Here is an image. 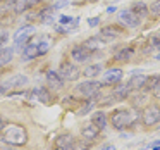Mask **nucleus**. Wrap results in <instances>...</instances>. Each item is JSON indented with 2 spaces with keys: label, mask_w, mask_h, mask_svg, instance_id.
I'll return each mask as SVG.
<instances>
[{
  "label": "nucleus",
  "mask_w": 160,
  "mask_h": 150,
  "mask_svg": "<svg viewBox=\"0 0 160 150\" xmlns=\"http://www.w3.org/2000/svg\"><path fill=\"white\" fill-rule=\"evenodd\" d=\"M5 143L14 147H22L28 143V131L24 126L21 124H9L4 128V136H2Z\"/></svg>",
  "instance_id": "f257e3e1"
},
{
  "label": "nucleus",
  "mask_w": 160,
  "mask_h": 150,
  "mask_svg": "<svg viewBox=\"0 0 160 150\" xmlns=\"http://www.w3.org/2000/svg\"><path fill=\"white\" fill-rule=\"evenodd\" d=\"M134 121H138V116H134L129 109H117L110 114V122L115 129H126L132 126Z\"/></svg>",
  "instance_id": "f03ea898"
},
{
  "label": "nucleus",
  "mask_w": 160,
  "mask_h": 150,
  "mask_svg": "<svg viewBox=\"0 0 160 150\" xmlns=\"http://www.w3.org/2000/svg\"><path fill=\"white\" fill-rule=\"evenodd\" d=\"M102 83L97 80H88L83 81V83L76 85V93H79L81 97L86 100V98H93L95 95H98V90H100Z\"/></svg>",
  "instance_id": "7ed1b4c3"
},
{
  "label": "nucleus",
  "mask_w": 160,
  "mask_h": 150,
  "mask_svg": "<svg viewBox=\"0 0 160 150\" xmlns=\"http://www.w3.org/2000/svg\"><path fill=\"white\" fill-rule=\"evenodd\" d=\"M59 74L64 78V81H76L78 78H79L81 71L78 69V66L74 62L64 60V62L60 64V67H59Z\"/></svg>",
  "instance_id": "20e7f679"
},
{
  "label": "nucleus",
  "mask_w": 160,
  "mask_h": 150,
  "mask_svg": "<svg viewBox=\"0 0 160 150\" xmlns=\"http://www.w3.org/2000/svg\"><path fill=\"white\" fill-rule=\"evenodd\" d=\"M71 57H72V60L76 64H84L93 57V52L88 50L84 45H76V47H72V50H71Z\"/></svg>",
  "instance_id": "39448f33"
},
{
  "label": "nucleus",
  "mask_w": 160,
  "mask_h": 150,
  "mask_svg": "<svg viewBox=\"0 0 160 150\" xmlns=\"http://www.w3.org/2000/svg\"><path fill=\"white\" fill-rule=\"evenodd\" d=\"M141 121H143L145 126L157 124V122L160 121V107H157V105H150V107H146L145 111H143V114H141Z\"/></svg>",
  "instance_id": "423d86ee"
},
{
  "label": "nucleus",
  "mask_w": 160,
  "mask_h": 150,
  "mask_svg": "<svg viewBox=\"0 0 160 150\" xmlns=\"http://www.w3.org/2000/svg\"><path fill=\"white\" fill-rule=\"evenodd\" d=\"M28 85V78L24 76V74H14V76H11L9 80L2 81L0 83V86L4 88L5 91L7 90H16V88H22Z\"/></svg>",
  "instance_id": "0eeeda50"
},
{
  "label": "nucleus",
  "mask_w": 160,
  "mask_h": 150,
  "mask_svg": "<svg viewBox=\"0 0 160 150\" xmlns=\"http://www.w3.org/2000/svg\"><path fill=\"white\" fill-rule=\"evenodd\" d=\"M35 31H36V28H35V26H31V24L22 26V28H18V29H16V33L12 35V40H14L16 45H21V43L26 42V40H28Z\"/></svg>",
  "instance_id": "6e6552de"
},
{
  "label": "nucleus",
  "mask_w": 160,
  "mask_h": 150,
  "mask_svg": "<svg viewBox=\"0 0 160 150\" xmlns=\"http://www.w3.org/2000/svg\"><path fill=\"white\" fill-rule=\"evenodd\" d=\"M117 18H119V21L124 26H128V28H138L139 26V18L136 14H132L131 11H121L117 14Z\"/></svg>",
  "instance_id": "1a4fd4ad"
},
{
  "label": "nucleus",
  "mask_w": 160,
  "mask_h": 150,
  "mask_svg": "<svg viewBox=\"0 0 160 150\" xmlns=\"http://www.w3.org/2000/svg\"><path fill=\"white\" fill-rule=\"evenodd\" d=\"M45 80H47V83H48V86L53 88V90H60V88H64V78L60 76L57 71H53V69L47 71Z\"/></svg>",
  "instance_id": "9d476101"
},
{
  "label": "nucleus",
  "mask_w": 160,
  "mask_h": 150,
  "mask_svg": "<svg viewBox=\"0 0 160 150\" xmlns=\"http://www.w3.org/2000/svg\"><path fill=\"white\" fill-rule=\"evenodd\" d=\"M122 76H124L122 69H117V67H114V69H108L107 73L103 74L102 85H117L119 81L122 80Z\"/></svg>",
  "instance_id": "9b49d317"
},
{
  "label": "nucleus",
  "mask_w": 160,
  "mask_h": 150,
  "mask_svg": "<svg viewBox=\"0 0 160 150\" xmlns=\"http://www.w3.org/2000/svg\"><path fill=\"white\" fill-rule=\"evenodd\" d=\"M55 148L59 150H76V142L71 135H60L55 138Z\"/></svg>",
  "instance_id": "f8f14e48"
},
{
  "label": "nucleus",
  "mask_w": 160,
  "mask_h": 150,
  "mask_svg": "<svg viewBox=\"0 0 160 150\" xmlns=\"http://www.w3.org/2000/svg\"><path fill=\"white\" fill-rule=\"evenodd\" d=\"M98 135H100V129H98L93 122H88V124H84L83 128H81V136H83V140L93 142V140L98 138Z\"/></svg>",
  "instance_id": "ddd939ff"
},
{
  "label": "nucleus",
  "mask_w": 160,
  "mask_h": 150,
  "mask_svg": "<svg viewBox=\"0 0 160 150\" xmlns=\"http://www.w3.org/2000/svg\"><path fill=\"white\" fill-rule=\"evenodd\" d=\"M36 57H40V50H38V45H35V43H29L28 47H26L24 50H22V62H29V60L36 59Z\"/></svg>",
  "instance_id": "4468645a"
},
{
  "label": "nucleus",
  "mask_w": 160,
  "mask_h": 150,
  "mask_svg": "<svg viewBox=\"0 0 160 150\" xmlns=\"http://www.w3.org/2000/svg\"><path fill=\"white\" fill-rule=\"evenodd\" d=\"M146 81H148V76L138 74V76H132L131 80H129L128 86H129V90H141V88L146 86Z\"/></svg>",
  "instance_id": "2eb2a0df"
},
{
  "label": "nucleus",
  "mask_w": 160,
  "mask_h": 150,
  "mask_svg": "<svg viewBox=\"0 0 160 150\" xmlns=\"http://www.w3.org/2000/svg\"><path fill=\"white\" fill-rule=\"evenodd\" d=\"M33 95H35L36 98H38L40 102H43V104H52L53 102V98H52V93H50L48 90H47L45 86H40V88H36L35 91H33Z\"/></svg>",
  "instance_id": "dca6fc26"
},
{
  "label": "nucleus",
  "mask_w": 160,
  "mask_h": 150,
  "mask_svg": "<svg viewBox=\"0 0 160 150\" xmlns=\"http://www.w3.org/2000/svg\"><path fill=\"white\" fill-rule=\"evenodd\" d=\"M91 122H93V124H95V126H97V128L102 131V129L107 128L108 119H107V116H105L102 111H98V112H95V114H93V117H91Z\"/></svg>",
  "instance_id": "f3484780"
},
{
  "label": "nucleus",
  "mask_w": 160,
  "mask_h": 150,
  "mask_svg": "<svg viewBox=\"0 0 160 150\" xmlns=\"http://www.w3.org/2000/svg\"><path fill=\"white\" fill-rule=\"evenodd\" d=\"M121 35H122V29H117L115 26H107V28H103V29H102L100 38H105V40L108 42V40L117 38V36H121Z\"/></svg>",
  "instance_id": "a211bd4d"
},
{
  "label": "nucleus",
  "mask_w": 160,
  "mask_h": 150,
  "mask_svg": "<svg viewBox=\"0 0 160 150\" xmlns=\"http://www.w3.org/2000/svg\"><path fill=\"white\" fill-rule=\"evenodd\" d=\"M12 57H14V49H11V47H2L0 49V66L9 64L12 60Z\"/></svg>",
  "instance_id": "6ab92c4d"
},
{
  "label": "nucleus",
  "mask_w": 160,
  "mask_h": 150,
  "mask_svg": "<svg viewBox=\"0 0 160 150\" xmlns=\"http://www.w3.org/2000/svg\"><path fill=\"white\" fill-rule=\"evenodd\" d=\"M148 5L146 4H143V2H134L132 4V7H131V12L132 14H136L138 18H146L148 16Z\"/></svg>",
  "instance_id": "aec40b11"
},
{
  "label": "nucleus",
  "mask_w": 160,
  "mask_h": 150,
  "mask_svg": "<svg viewBox=\"0 0 160 150\" xmlns=\"http://www.w3.org/2000/svg\"><path fill=\"white\" fill-rule=\"evenodd\" d=\"M129 95V86L128 85H117L114 90V93H112V97L115 98V100H124V98H128Z\"/></svg>",
  "instance_id": "412c9836"
},
{
  "label": "nucleus",
  "mask_w": 160,
  "mask_h": 150,
  "mask_svg": "<svg viewBox=\"0 0 160 150\" xmlns=\"http://www.w3.org/2000/svg\"><path fill=\"white\" fill-rule=\"evenodd\" d=\"M100 71H102V66L100 64H93V66H88L86 69L83 71V74L86 78H97L98 74H100Z\"/></svg>",
  "instance_id": "4be33fe9"
},
{
  "label": "nucleus",
  "mask_w": 160,
  "mask_h": 150,
  "mask_svg": "<svg viewBox=\"0 0 160 150\" xmlns=\"http://www.w3.org/2000/svg\"><path fill=\"white\" fill-rule=\"evenodd\" d=\"M132 54H134V50H132V49H122V50H119V52L115 54L114 59L119 60V62H121V60L124 62V60H129V59H131Z\"/></svg>",
  "instance_id": "5701e85b"
},
{
  "label": "nucleus",
  "mask_w": 160,
  "mask_h": 150,
  "mask_svg": "<svg viewBox=\"0 0 160 150\" xmlns=\"http://www.w3.org/2000/svg\"><path fill=\"white\" fill-rule=\"evenodd\" d=\"M84 47H86L88 50H91V52H93V50H98V49H102V47H103V43L100 42V38H88L86 42L83 43Z\"/></svg>",
  "instance_id": "b1692460"
},
{
  "label": "nucleus",
  "mask_w": 160,
  "mask_h": 150,
  "mask_svg": "<svg viewBox=\"0 0 160 150\" xmlns=\"http://www.w3.org/2000/svg\"><path fill=\"white\" fill-rule=\"evenodd\" d=\"M93 107H95V98H86V102H84V104L81 105L78 112H79L81 116H84V114H88V112H90Z\"/></svg>",
  "instance_id": "393cba45"
},
{
  "label": "nucleus",
  "mask_w": 160,
  "mask_h": 150,
  "mask_svg": "<svg viewBox=\"0 0 160 150\" xmlns=\"http://www.w3.org/2000/svg\"><path fill=\"white\" fill-rule=\"evenodd\" d=\"M158 83H160V74H155V76H150V78H148V81H146V86H148L150 90H153V88H155Z\"/></svg>",
  "instance_id": "a878e982"
},
{
  "label": "nucleus",
  "mask_w": 160,
  "mask_h": 150,
  "mask_svg": "<svg viewBox=\"0 0 160 150\" xmlns=\"http://www.w3.org/2000/svg\"><path fill=\"white\" fill-rule=\"evenodd\" d=\"M7 42H9V33L5 29H0V47L5 45Z\"/></svg>",
  "instance_id": "bb28decb"
},
{
  "label": "nucleus",
  "mask_w": 160,
  "mask_h": 150,
  "mask_svg": "<svg viewBox=\"0 0 160 150\" xmlns=\"http://www.w3.org/2000/svg\"><path fill=\"white\" fill-rule=\"evenodd\" d=\"M150 11H152L153 14L160 16V0H157V2H153V4L150 5Z\"/></svg>",
  "instance_id": "cd10ccee"
},
{
  "label": "nucleus",
  "mask_w": 160,
  "mask_h": 150,
  "mask_svg": "<svg viewBox=\"0 0 160 150\" xmlns=\"http://www.w3.org/2000/svg\"><path fill=\"white\" fill-rule=\"evenodd\" d=\"M38 50H40V55L47 54V50H48V42H42V43L38 45Z\"/></svg>",
  "instance_id": "c85d7f7f"
},
{
  "label": "nucleus",
  "mask_w": 160,
  "mask_h": 150,
  "mask_svg": "<svg viewBox=\"0 0 160 150\" xmlns=\"http://www.w3.org/2000/svg\"><path fill=\"white\" fill-rule=\"evenodd\" d=\"M150 42H152L150 43L152 47H160V35H153L152 38H150Z\"/></svg>",
  "instance_id": "c756f323"
},
{
  "label": "nucleus",
  "mask_w": 160,
  "mask_h": 150,
  "mask_svg": "<svg viewBox=\"0 0 160 150\" xmlns=\"http://www.w3.org/2000/svg\"><path fill=\"white\" fill-rule=\"evenodd\" d=\"M98 23H100V19H98V18H91V19H88V24H90L91 28H95V26H97Z\"/></svg>",
  "instance_id": "7c9ffc66"
},
{
  "label": "nucleus",
  "mask_w": 160,
  "mask_h": 150,
  "mask_svg": "<svg viewBox=\"0 0 160 150\" xmlns=\"http://www.w3.org/2000/svg\"><path fill=\"white\" fill-rule=\"evenodd\" d=\"M152 93H153V97H157V98H160V83L157 85L155 88L152 90Z\"/></svg>",
  "instance_id": "2f4dec72"
},
{
  "label": "nucleus",
  "mask_w": 160,
  "mask_h": 150,
  "mask_svg": "<svg viewBox=\"0 0 160 150\" xmlns=\"http://www.w3.org/2000/svg\"><path fill=\"white\" fill-rule=\"evenodd\" d=\"M67 4H69V2H67V0H62V2H57V4L53 5V9H62V7H66Z\"/></svg>",
  "instance_id": "473e14b6"
},
{
  "label": "nucleus",
  "mask_w": 160,
  "mask_h": 150,
  "mask_svg": "<svg viewBox=\"0 0 160 150\" xmlns=\"http://www.w3.org/2000/svg\"><path fill=\"white\" fill-rule=\"evenodd\" d=\"M72 21V18H69V16H60V23H62V24H69V23Z\"/></svg>",
  "instance_id": "72a5a7b5"
},
{
  "label": "nucleus",
  "mask_w": 160,
  "mask_h": 150,
  "mask_svg": "<svg viewBox=\"0 0 160 150\" xmlns=\"http://www.w3.org/2000/svg\"><path fill=\"white\" fill-rule=\"evenodd\" d=\"M150 148H152V150H160V140H158V142L150 143Z\"/></svg>",
  "instance_id": "f704fd0d"
},
{
  "label": "nucleus",
  "mask_w": 160,
  "mask_h": 150,
  "mask_svg": "<svg viewBox=\"0 0 160 150\" xmlns=\"http://www.w3.org/2000/svg\"><path fill=\"white\" fill-rule=\"evenodd\" d=\"M4 128H5V122L2 119V116H0V131H4Z\"/></svg>",
  "instance_id": "c9c22d12"
},
{
  "label": "nucleus",
  "mask_w": 160,
  "mask_h": 150,
  "mask_svg": "<svg viewBox=\"0 0 160 150\" xmlns=\"http://www.w3.org/2000/svg\"><path fill=\"white\" fill-rule=\"evenodd\" d=\"M102 150H115V147H114V145H105Z\"/></svg>",
  "instance_id": "e433bc0d"
},
{
  "label": "nucleus",
  "mask_w": 160,
  "mask_h": 150,
  "mask_svg": "<svg viewBox=\"0 0 160 150\" xmlns=\"http://www.w3.org/2000/svg\"><path fill=\"white\" fill-rule=\"evenodd\" d=\"M107 12H115V7H107Z\"/></svg>",
  "instance_id": "4c0bfd02"
},
{
  "label": "nucleus",
  "mask_w": 160,
  "mask_h": 150,
  "mask_svg": "<svg viewBox=\"0 0 160 150\" xmlns=\"http://www.w3.org/2000/svg\"><path fill=\"white\" fill-rule=\"evenodd\" d=\"M5 93V90H4V88H2V86H0V97H2V95H4Z\"/></svg>",
  "instance_id": "58836bf2"
},
{
  "label": "nucleus",
  "mask_w": 160,
  "mask_h": 150,
  "mask_svg": "<svg viewBox=\"0 0 160 150\" xmlns=\"http://www.w3.org/2000/svg\"><path fill=\"white\" fill-rule=\"evenodd\" d=\"M155 59H157V60H160V54H158V55H155Z\"/></svg>",
  "instance_id": "ea45409f"
},
{
  "label": "nucleus",
  "mask_w": 160,
  "mask_h": 150,
  "mask_svg": "<svg viewBox=\"0 0 160 150\" xmlns=\"http://www.w3.org/2000/svg\"><path fill=\"white\" fill-rule=\"evenodd\" d=\"M55 150H59V148H55Z\"/></svg>",
  "instance_id": "a19ab883"
}]
</instances>
